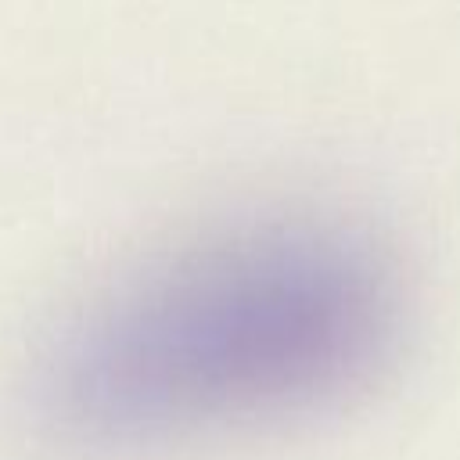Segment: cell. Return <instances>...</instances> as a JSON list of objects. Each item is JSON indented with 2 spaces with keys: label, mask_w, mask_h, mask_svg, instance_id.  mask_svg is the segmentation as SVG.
Returning a JSON list of instances; mask_svg holds the SVG:
<instances>
[{
  "label": "cell",
  "mask_w": 460,
  "mask_h": 460,
  "mask_svg": "<svg viewBox=\"0 0 460 460\" xmlns=\"http://www.w3.org/2000/svg\"><path fill=\"white\" fill-rule=\"evenodd\" d=\"M399 327L402 277L374 234L262 219L86 302L40 363L36 410L83 453L172 449L338 402L381 370Z\"/></svg>",
  "instance_id": "1"
}]
</instances>
